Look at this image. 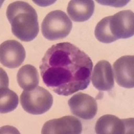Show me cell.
Listing matches in <instances>:
<instances>
[{
    "mask_svg": "<svg viewBox=\"0 0 134 134\" xmlns=\"http://www.w3.org/2000/svg\"><path fill=\"white\" fill-rule=\"evenodd\" d=\"M93 62L85 52L70 42L52 46L40 66L44 83L58 95L69 96L88 87Z\"/></svg>",
    "mask_w": 134,
    "mask_h": 134,
    "instance_id": "cell-1",
    "label": "cell"
},
{
    "mask_svg": "<svg viewBox=\"0 0 134 134\" xmlns=\"http://www.w3.org/2000/svg\"><path fill=\"white\" fill-rule=\"evenodd\" d=\"M6 15L16 38L23 42H30L36 38L39 33L38 15L29 3L21 1L10 3Z\"/></svg>",
    "mask_w": 134,
    "mask_h": 134,
    "instance_id": "cell-2",
    "label": "cell"
},
{
    "mask_svg": "<svg viewBox=\"0 0 134 134\" xmlns=\"http://www.w3.org/2000/svg\"><path fill=\"white\" fill-rule=\"evenodd\" d=\"M134 34V14L131 10H123L113 15L105 17L97 24L94 35L105 44L119 39H127Z\"/></svg>",
    "mask_w": 134,
    "mask_h": 134,
    "instance_id": "cell-3",
    "label": "cell"
},
{
    "mask_svg": "<svg viewBox=\"0 0 134 134\" xmlns=\"http://www.w3.org/2000/svg\"><path fill=\"white\" fill-rule=\"evenodd\" d=\"M72 23L65 12L52 11L46 15L42 23V34L48 40H57L69 35Z\"/></svg>",
    "mask_w": 134,
    "mask_h": 134,
    "instance_id": "cell-4",
    "label": "cell"
},
{
    "mask_svg": "<svg viewBox=\"0 0 134 134\" xmlns=\"http://www.w3.org/2000/svg\"><path fill=\"white\" fill-rule=\"evenodd\" d=\"M20 103L27 113L32 115H42L51 108L53 97L46 88L37 87L33 90L24 91L20 96Z\"/></svg>",
    "mask_w": 134,
    "mask_h": 134,
    "instance_id": "cell-5",
    "label": "cell"
},
{
    "mask_svg": "<svg viewBox=\"0 0 134 134\" xmlns=\"http://www.w3.org/2000/svg\"><path fill=\"white\" fill-rule=\"evenodd\" d=\"M97 134L133 133V118L119 119L113 115H105L95 125Z\"/></svg>",
    "mask_w": 134,
    "mask_h": 134,
    "instance_id": "cell-6",
    "label": "cell"
},
{
    "mask_svg": "<svg viewBox=\"0 0 134 134\" xmlns=\"http://www.w3.org/2000/svg\"><path fill=\"white\" fill-rule=\"evenodd\" d=\"M71 113L85 120L93 119L97 113L98 107L95 99L85 93H78L68 101Z\"/></svg>",
    "mask_w": 134,
    "mask_h": 134,
    "instance_id": "cell-7",
    "label": "cell"
},
{
    "mask_svg": "<svg viewBox=\"0 0 134 134\" xmlns=\"http://www.w3.org/2000/svg\"><path fill=\"white\" fill-rule=\"evenodd\" d=\"M82 127L81 121L74 116H64L49 120L44 124L42 134H80Z\"/></svg>",
    "mask_w": 134,
    "mask_h": 134,
    "instance_id": "cell-8",
    "label": "cell"
},
{
    "mask_svg": "<svg viewBox=\"0 0 134 134\" xmlns=\"http://www.w3.org/2000/svg\"><path fill=\"white\" fill-rule=\"evenodd\" d=\"M26 58V51L19 42L9 40L0 46V62L4 66L15 69L21 65Z\"/></svg>",
    "mask_w": 134,
    "mask_h": 134,
    "instance_id": "cell-9",
    "label": "cell"
},
{
    "mask_svg": "<svg viewBox=\"0 0 134 134\" xmlns=\"http://www.w3.org/2000/svg\"><path fill=\"white\" fill-rule=\"evenodd\" d=\"M115 81L118 85L126 88L134 87V57L124 56L113 64Z\"/></svg>",
    "mask_w": 134,
    "mask_h": 134,
    "instance_id": "cell-10",
    "label": "cell"
},
{
    "mask_svg": "<svg viewBox=\"0 0 134 134\" xmlns=\"http://www.w3.org/2000/svg\"><path fill=\"white\" fill-rule=\"evenodd\" d=\"M111 64L107 60H100L94 66L91 79L92 83L99 91H108L114 87V77Z\"/></svg>",
    "mask_w": 134,
    "mask_h": 134,
    "instance_id": "cell-11",
    "label": "cell"
},
{
    "mask_svg": "<svg viewBox=\"0 0 134 134\" xmlns=\"http://www.w3.org/2000/svg\"><path fill=\"white\" fill-rule=\"evenodd\" d=\"M94 11V3L92 0H72L69 2L67 13L72 21L83 22L89 20Z\"/></svg>",
    "mask_w": 134,
    "mask_h": 134,
    "instance_id": "cell-12",
    "label": "cell"
},
{
    "mask_svg": "<svg viewBox=\"0 0 134 134\" xmlns=\"http://www.w3.org/2000/svg\"><path fill=\"white\" fill-rule=\"evenodd\" d=\"M39 74L34 66L26 64L20 69L17 74L18 85L24 91H31L38 87Z\"/></svg>",
    "mask_w": 134,
    "mask_h": 134,
    "instance_id": "cell-13",
    "label": "cell"
},
{
    "mask_svg": "<svg viewBox=\"0 0 134 134\" xmlns=\"http://www.w3.org/2000/svg\"><path fill=\"white\" fill-rule=\"evenodd\" d=\"M18 97L16 93L8 87L2 86L0 89V112L1 113H9L18 107Z\"/></svg>",
    "mask_w": 134,
    "mask_h": 134,
    "instance_id": "cell-14",
    "label": "cell"
}]
</instances>
